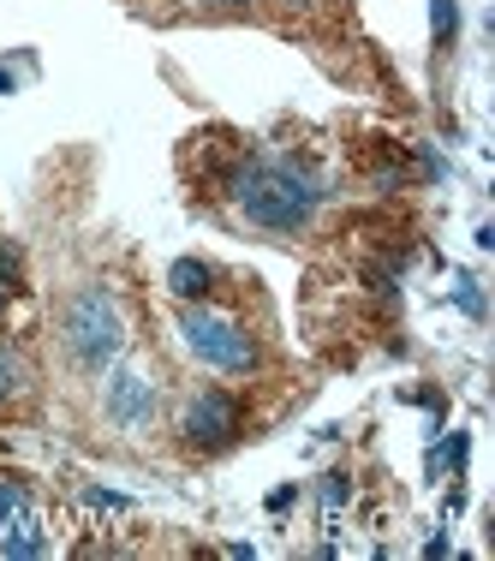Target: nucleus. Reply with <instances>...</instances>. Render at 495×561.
Listing matches in <instances>:
<instances>
[{"label": "nucleus", "mask_w": 495, "mask_h": 561, "mask_svg": "<svg viewBox=\"0 0 495 561\" xmlns=\"http://www.w3.org/2000/svg\"><path fill=\"white\" fill-rule=\"evenodd\" d=\"M227 197H233V209L245 221L269 227V233H299V227H311L316 204H323V185L299 162H287V156H245L233 168V180H227Z\"/></svg>", "instance_id": "obj_1"}, {"label": "nucleus", "mask_w": 495, "mask_h": 561, "mask_svg": "<svg viewBox=\"0 0 495 561\" xmlns=\"http://www.w3.org/2000/svg\"><path fill=\"white\" fill-rule=\"evenodd\" d=\"M60 341L84 370L114 365L119 346H126V323H119L114 293L108 287H78L72 299H66V311H60Z\"/></svg>", "instance_id": "obj_2"}, {"label": "nucleus", "mask_w": 495, "mask_h": 561, "mask_svg": "<svg viewBox=\"0 0 495 561\" xmlns=\"http://www.w3.org/2000/svg\"><path fill=\"white\" fill-rule=\"evenodd\" d=\"M180 335L192 346V358H204L221 377H251L257 370V335H245V323H233L227 311H209V305H185L180 311Z\"/></svg>", "instance_id": "obj_3"}, {"label": "nucleus", "mask_w": 495, "mask_h": 561, "mask_svg": "<svg viewBox=\"0 0 495 561\" xmlns=\"http://www.w3.org/2000/svg\"><path fill=\"white\" fill-rule=\"evenodd\" d=\"M0 556H43V507H36L24 478H0Z\"/></svg>", "instance_id": "obj_4"}, {"label": "nucleus", "mask_w": 495, "mask_h": 561, "mask_svg": "<svg viewBox=\"0 0 495 561\" xmlns=\"http://www.w3.org/2000/svg\"><path fill=\"white\" fill-rule=\"evenodd\" d=\"M180 436L192 448H227L239 436V400L227 389H197L180 412Z\"/></svg>", "instance_id": "obj_5"}, {"label": "nucleus", "mask_w": 495, "mask_h": 561, "mask_svg": "<svg viewBox=\"0 0 495 561\" xmlns=\"http://www.w3.org/2000/svg\"><path fill=\"white\" fill-rule=\"evenodd\" d=\"M108 419L119 431H143L156 419V389L138 377V370H114L108 377Z\"/></svg>", "instance_id": "obj_6"}, {"label": "nucleus", "mask_w": 495, "mask_h": 561, "mask_svg": "<svg viewBox=\"0 0 495 561\" xmlns=\"http://www.w3.org/2000/svg\"><path fill=\"white\" fill-rule=\"evenodd\" d=\"M168 293L180 305H204L209 293H216V270H209V263H197V257H180L168 270Z\"/></svg>", "instance_id": "obj_7"}, {"label": "nucleus", "mask_w": 495, "mask_h": 561, "mask_svg": "<svg viewBox=\"0 0 495 561\" xmlns=\"http://www.w3.org/2000/svg\"><path fill=\"white\" fill-rule=\"evenodd\" d=\"M430 24H436V43H453V31H460V0H430Z\"/></svg>", "instance_id": "obj_8"}, {"label": "nucleus", "mask_w": 495, "mask_h": 561, "mask_svg": "<svg viewBox=\"0 0 495 561\" xmlns=\"http://www.w3.org/2000/svg\"><path fill=\"white\" fill-rule=\"evenodd\" d=\"M19 287H24V270H19V257H12L7 245H0V299H12Z\"/></svg>", "instance_id": "obj_9"}, {"label": "nucleus", "mask_w": 495, "mask_h": 561, "mask_svg": "<svg viewBox=\"0 0 495 561\" xmlns=\"http://www.w3.org/2000/svg\"><path fill=\"white\" fill-rule=\"evenodd\" d=\"M19 382H24V365H19L12 353H0V400H7L12 389H19Z\"/></svg>", "instance_id": "obj_10"}, {"label": "nucleus", "mask_w": 495, "mask_h": 561, "mask_svg": "<svg viewBox=\"0 0 495 561\" xmlns=\"http://www.w3.org/2000/svg\"><path fill=\"white\" fill-rule=\"evenodd\" d=\"M346 496H353V484H346V472H334L329 484H323V507H329V514H334V507H341Z\"/></svg>", "instance_id": "obj_11"}, {"label": "nucleus", "mask_w": 495, "mask_h": 561, "mask_svg": "<svg viewBox=\"0 0 495 561\" xmlns=\"http://www.w3.org/2000/svg\"><path fill=\"white\" fill-rule=\"evenodd\" d=\"M460 305H465L472 317H484V299H477V287H472V280H460Z\"/></svg>", "instance_id": "obj_12"}, {"label": "nucleus", "mask_w": 495, "mask_h": 561, "mask_svg": "<svg viewBox=\"0 0 495 561\" xmlns=\"http://www.w3.org/2000/svg\"><path fill=\"white\" fill-rule=\"evenodd\" d=\"M216 7H245V0H216Z\"/></svg>", "instance_id": "obj_13"}, {"label": "nucleus", "mask_w": 495, "mask_h": 561, "mask_svg": "<svg viewBox=\"0 0 495 561\" xmlns=\"http://www.w3.org/2000/svg\"><path fill=\"white\" fill-rule=\"evenodd\" d=\"M0 90H12V78H7V72H0Z\"/></svg>", "instance_id": "obj_14"}]
</instances>
